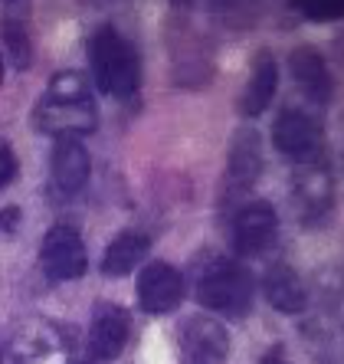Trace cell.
<instances>
[{
	"label": "cell",
	"mask_w": 344,
	"mask_h": 364,
	"mask_svg": "<svg viewBox=\"0 0 344 364\" xmlns=\"http://www.w3.org/2000/svg\"><path fill=\"white\" fill-rule=\"evenodd\" d=\"M272 144L292 164H308L325 158V132L321 122L305 109H286L272 125Z\"/></svg>",
	"instance_id": "8992f818"
},
{
	"label": "cell",
	"mask_w": 344,
	"mask_h": 364,
	"mask_svg": "<svg viewBox=\"0 0 344 364\" xmlns=\"http://www.w3.org/2000/svg\"><path fill=\"white\" fill-rule=\"evenodd\" d=\"M302 17L328 23V20H341L344 17V0H289Z\"/></svg>",
	"instance_id": "d6986e66"
},
{
	"label": "cell",
	"mask_w": 344,
	"mask_h": 364,
	"mask_svg": "<svg viewBox=\"0 0 344 364\" xmlns=\"http://www.w3.org/2000/svg\"><path fill=\"white\" fill-rule=\"evenodd\" d=\"M262 364H289L286 348H282V345H272L266 355H262Z\"/></svg>",
	"instance_id": "44dd1931"
},
{
	"label": "cell",
	"mask_w": 344,
	"mask_h": 364,
	"mask_svg": "<svg viewBox=\"0 0 344 364\" xmlns=\"http://www.w3.org/2000/svg\"><path fill=\"white\" fill-rule=\"evenodd\" d=\"M233 250L236 256H262L269 253L279 240V213L269 200H249L240 203V210L233 213Z\"/></svg>",
	"instance_id": "ba28073f"
},
{
	"label": "cell",
	"mask_w": 344,
	"mask_h": 364,
	"mask_svg": "<svg viewBox=\"0 0 344 364\" xmlns=\"http://www.w3.org/2000/svg\"><path fill=\"white\" fill-rule=\"evenodd\" d=\"M14 178H17V154L7 141H0V191L14 184Z\"/></svg>",
	"instance_id": "ffe728a7"
},
{
	"label": "cell",
	"mask_w": 344,
	"mask_h": 364,
	"mask_svg": "<svg viewBox=\"0 0 344 364\" xmlns=\"http://www.w3.org/2000/svg\"><path fill=\"white\" fill-rule=\"evenodd\" d=\"M40 266L50 282H72L85 276L89 256H85V243L79 237V230L69 223H56L46 230L40 246Z\"/></svg>",
	"instance_id": "52a82bcc"
},
{
	"label": "cell",
	"mask_w": 344,
	"mask_h": 364,
	"mask_svg": "<svg viewBox=\"0 0 344 364\" xmlns=\"http://www.w3.org/2000/svg\"><path fill=\"white\" fill-rule=\"evenodd\" d=\"M33 125L43 135L56 138H79L95 132L99 125V109L92 102V89L79 73L66 69L56 73L46 85V92L40 95L33 109Z\"/></svg>",
	"instance_id": "6da1fadb"
},
{
	"label": "cell",
	"mask_w": 344,
	"mask_h": 364,
	"mask_svg": "<svg viewBox=\"0 0 344 364\" xmlns=\"http://www.w3.org/2000/svg\"><path fill=\"white\" fill-rule=\"evenodd\" d=\"M151 253V240L138 233V230H122L109 246H105V253H102V272L118 279V276H128L134 272L138 266L148 259Z\"/></svg>",
	"instance_id": "e0dca14e"
},
{
	"label": "cell",
	"mask_w": 344,
	"mask_h": 364,
	"mask_svg": "<svg viewBox=\"0 0 344 364\" xmlns=\"http://www.w3.org/2000/svg\"><path fill=\"white\" fill-rule=\"evenodd\" d=\"M230 331L213 315L187 318L177 338V361L181 364H227Z\"/></svg>",
	"instance_id": "9c48e42d"
},
{
	"label": "cell",
	"mask_w": 344,
	"mask_h": 364,
	"mask_svg": "<svg viewBox=\"0 0 344 364\" xmlns=\"http://www.w3.org/2000/svg\"><path fill=\"white\" fill-rule=\"evenodd\" d=\"M292 200L299 210V220L305 227H318L335 210V174L325 158L308 164H295L292 174Z\"/></svg>",
	"instance_id": "5b68a950"
},
{
	"label": "cell",
	"mask_w": 344,
	"mask_h": 364,
	"mask_svg": "<svg viewBox=\"0 0 344 364\" xmlns=\"http://www.w3.org/2000/svg\"><path fill=\"white\" fill-rule=\"evenodd\" d=\"M4 50H7L14 69H30V63H33V43H30V33L23 30L20 20H4Z\"/></svg>",
	"instance_id": "ac0fdd59"
},
{
	"label": "cell",
	"mask_w": 344,
	"mask_h": 364,
	"mask_svg": "<svg viewBox=\"0 0 344 364\" xmlns=\"http://www.w3.org/2000/svg\"><path fill=\"white\" fill-rule=\"evenodd\" d=\"M14 364H79L76 341L63 325L46 318H26L10 335Z\"/></svg>",
	"instance_id": "277c9868"
},
{
	"label": "cell",
	"mask_w": 344,
	"mask_h": 364,
	"mask_svg": "<svg viewBox=\"0 0 344 364\" xmlns=\"http://www.w3.org/2000/svg\"><path fill=\"white\" fill-rule=\"evenodd\" d=\"M289 69H292L295 82L305 92V99L315 102V105H328L331 92H335V82H331V73H328V63L318 50L311 46H299V50L289 56Z\"/></svg>",
	"instance_id": "9a60e30c"
},
{
	"label": "cell",
	"mask_w": 344,
	"mask_h": 364,
	"mask_svg": "<svg viewBox=\"0 0 344 364\" xmlns=\"http://www.w3.org/2000/svg\"><path fill=\"white\" fill-rule=\"evenodd\" d=\"M187 296V282L181 269L164 259H151L138 272V305L144 315H171L181 309Z\"/></svg>",
	"instance_id": "30bf717a"
},
{
	"label": "cell",
	"mask_w": 344,
	"mask_h": 364,
	"mask_svg": "<svg viewBox=\"0 0 344 364\" xmlns=\"http://www.w3.org/2000/svg\"><path fill=\"white\" fill-rule=\"evenodd\" d=\"M89 171H92V161H89V151L79 138H56L50 154V191L59 197V200H72L85 191L89 184Z\"/></svg>",
	"instance_id": "4fadbf2b"
},
{
	"label": "cell",
	"mask_w": 344,
	"mask_h": 364,
	"mask_svg": "<svg viewBox=\"0 0 344 364\" xmlns=\"http://www.w3.org/2000/svg\"><path fill=\"white\" fill-rule=\"evenodd\" d=\"M279 89V66H276V56L269 50H259L256 60L249 66V82H246L243 95H240V105L236 109L243 112L246 119H256L266 112V105L272 102Z\"/></svg>",
	"instance_id": "2e32d148"
},
{
	"label": "cell",
	"mask_w": 344,
	"mask_h": 364,
	"mask_svg": "<svg viewBox=\"0 0 344 364\" xmlns=\"http://www.w3.org/2000/svg\"><path fill=\"white\" fill-rule=\"evenodd\" d=\"M262 292H266L269 305L282 315H302L308 309V289H305L302 276L286 263H272L262 276Z\"/></svg>",
	"instance_id": "5bb4252c"
},
{
	"label": "cell",
	"mask_w": 344,
	"mask_h": 364,
	"mask_svg": "<svg viewBox=\"0 0 344 364\" xmlns=\"http://www.w3.org/2000/svg\"><path fill=\"white\" fill-rule=\"evenodd\" d=\"M256 299V279L243 263L213 256L197 272V302L223 318H246Z\"/></svg>",
	"instance_id": "7a4b0ae2"
},
{
	"label": "cell",
	"mask_w": 344,
	"mask_h": 364,
	"mask_svg": "<svg viewBox=\"0 0 344 364\" xmlns=\"http://www.w3.org/2000/svg\"><path fill=\"white\" fill-rule=\"evenodd\" d=\"M128 338H131V315L125 305L118 302H95L92 322H89V358L95 364H109L125 351Z\"/></svg>",
	"instance_id": "8fae6325"
},
{
	"label": "cell",
	"mask_w": 344,
	"mask_h": 364,
	"mask_svg": "<svg viewBox=\"0 0 344 364\" xmlns=\"http://www.w3.org/2000/svg\"><path fill=\"white\" fill-rule=\"evenodd\" d=\"M262 138L256 128H236V135L230 138L227 151V187L223 197L236 200L243 197L249 187H256V181L262 178Z\"/></svg>",
	"instance_id": "7c38bea8"
},
{
	"label": "cell",
	"mask_w": 344,
	"mask_h": 364,
	"mask_svg": "<svg viewBox=\"0 0 344 364\" xmlns=\"http://www.w3.org/2000/svg\"><path fill=\"white\" fill-rule=\"evenodd\" d=\"M0 82H4V63H0Z\"/></svg>",
	"instance_id": "603a6c76"
},
{
	"label": "cell",
	"mask_w": 344,
	"mask_h": 364,
	"mask_svg": "<svg viewBox=\"0 0 344 364\" xmlns=\"http://www.w3.org/2000/svg\"><path fill=\"white\" fill-rule=\"evenodd\" d=\"M89 63L102 92L134 99L141 89V56L115 26H99L89 40Z\"/></svg>",
	"instance_id": "3957f363"
},
{
	"label": "cell",
	"mask_w": 344,
	"mask_h": 364,
	"mask_svg": "<svg viewBox=\"0 0 344 364\" xmlns=\"http://www.w3.org/2000/svg\"><path fill=\"white\" fill-rule=\"evenodd\" d=\"M17 220H20V210H17V207H7V210H0V230H4V233L17 227Z\"/></svg>",
	"instance_id": "7402d4cb"
}]
</instances>
